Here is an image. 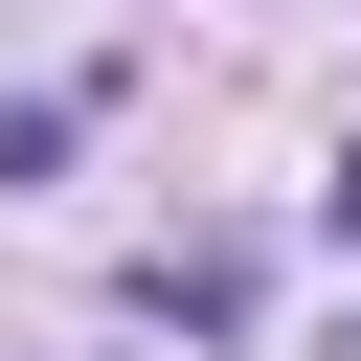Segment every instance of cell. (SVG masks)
Segmentation results:
<instances>
[{
    "label": "cell",
    "instance_id": "obj_3",
    "mask_svg": "<svg viewBox=\"0 0 361 361\" xmlns=\"http://www.w3.org/2000/svg\"><path fill=\"white\" fill-rule=\"evenodd\" d=\"M338 361H361V316H338Z\"/></svg>",
    "mask_w": 361,
    "mask_h": 361
},
{
    "label": "cell",
    "instance_id": "obj_2",
    "mask_svg": "<svg viewBox=\"0 0 361 361\" xmlns=\"http://www.w3.org/2000/svg\"><path fill=\"white\" fill-rule=\"evenodd\" d=\"M68 135H90V90H0V180H45Z\"/></svg>",
    "mask_w": 361,
    "mask_h": 361
},
{
    "label": "cell",
    "instance_id": "obj_1",
    "mask_svg": "<svg viewBox=\"0 0 361 361\" xmlns=\"http://www.w3.org/2000/svg\"><path fill=\"white\" fill-rule=\"evenodd\" d=\"M248 293H271V271H248V248H226V226H203V248H158V271H135V316H180V338H248Z\"/></svg>",
    "mask_w": 361,
    "mask_h": 361
}]
</instances>
